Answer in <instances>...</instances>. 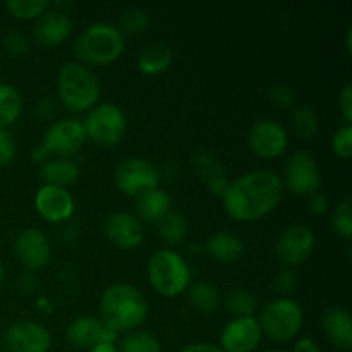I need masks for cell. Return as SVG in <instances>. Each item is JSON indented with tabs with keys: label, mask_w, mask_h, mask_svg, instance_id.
Returning <instances> with one entry per match:
<instances>
[{
	"label": "cell",
	"mask_w": 352,
	"mask_h": 352,
	"mask_svg": "<svg viewBox=\"0 0 352 352\" xmlns=\"http://www.w3.org/2000/svg\"><path fill=\"white\" fill-rule=\"evenodd\" d=\"M248 146L261 160H275L289 148V133L278 120L265 117L258 119L248 133Z\"/></svg>",
	"instance_id": "8fae6325"
},
{
	"label": "cell",
	"mask_w": 352,
	"mask_h": 352,
	"mask_svg": "<svg viewBox=\"0 0 352 352\" xmlns=\"http://www.w3.org/2000/svg\"><path fill=\"white\" fill-rule=\"evenodd\" d=\"M16 141L7 129H0V167H7L16 158Z\"/></svg>",
	"instance_id": "f35d334b"
},
{
	"label": "cell",
	"mask_w": 352,
	"mask_h": 352,
	"mask_svg": "<svg viewBox=\"0 0 352 352\" xmlns=\"http://www.w3.org/2000/svg\"><path fill=\"white\" fill-rule=\"evenodd\" d=\"M38 287V280L31 274H26L23 278H21V291L24 294H31L34 292V289Z\"/></svg>",
	"instance_id": "bcb514c9"
},
{
	"label": "cell",
	"mask_w": 352,
	"mask_h": 352,
	"mask_svg": "<svg viewBox=\"0 0 352 352\" xmlns=\"http://www.w3.org/2000/svg\"><path fill=\"white\" fill-rule=\"evenodd\" d=\"M179 352H226L219 344H210V342H195L189 346L182 347Z\"/></svg>",
	"instance_id": "ee69618b"
},
{
	"label": "cell",
	"mask_w": 352,
	"mask_h": 352,
	"mask_svg": "<svg viewBox=\"0 0 352 352\" xmlns=\"http://www.w3.org/2000/svg\"><path fill=\"white\" fill-rule=\"evenodd\" d=\"M150 26V14L143 7H127L122 10L119 17V28L120 33L126 36V34H141L148 30Z\"/></svg>",
	"instance_id": "1f68e13d"
},
{
	"label": "cell",
	"mask_w": 352,
	"mask_h": 352,
	"mask_svg": "<svg viewBox=\"0 0 352 352\" xmlns=\"http://www.w3.org/2000/svg\"><path fill=\"white\" fill-rule=\"evenodd\" d=\"M306 199H308L309 213H313V215H316V217L329 213L330 201H329V198H327L325 192L318 191V192H315V195H311L309 198H306Z\"/></svg>",
	"instance_id": "60d3db41"
},
{
	"label": "cell",
	"mask_w": 352,
	"mask_h": 352,
	"mask_svg": "<svg viewBox=\"0 0 352 352\" xmlns=\"http://www.w3.org/2000/svg\"><path fill=\"white\" fill-rule=\"evenodd\" d=\"M119 352H162V342L148 330H133L124 333L119 342Z\"/></svg>",
	"instance_id": "4dcf8cb0"
},
{
	"label": "cell",
	"mask_w": 352,
	"mask_h": 352,
	"mask_svg": "<svg viewBox=\"0 0 352 352\" xmlns=\"http://www.w3.org/2000/svg\"><path fill=\"white\" fill-rule=\"evenodd\" d=\"M186 294H188L189 305L196 311L205 313V315L217 311L222 305V296H220L219 287L208 280H199L191 284Z\"/></svg>",
	"instance_id": "484cf974"
},
{
	"label": "cell",
	"mask_w": 352,
	"mask_h": 352,
	"mask_svg": "<svg viewBox=\"0 0 352 352\" xmlns=\"http://www.w3.org/2000/svg\"><path fill=\"white\" fill-rule=\"evenodd\" d=\"M2 284H3V265L2 261H0V287H2Z\"/></svg>",
	"instance_id": "681fc988"
},
{
	"label": "cell",
	"mask_w": 352,
	"mask_h": 352,
	"mask_svg": "<svg viewBox=\"0 0 352 352\" xmlns=\"http://www.w3.org/2000/svg\"><path fill=\"white\" fill-rule=\"evenodd\" d=\"M72 30H74V24L69 14L50 6L34 21L33 36L41 47L54 48L65 43L71 38Z\"/></svg>",
	"instance_id": "d6986e66"
},
{
	"label": "cell",
	"mask_w": 352,
	"mask_h": 352,
	"mask_svg": "<svg viewBox=\"0 0 352 352\" xmlns=\"http://www.w3.org/2000/svg\"><path fill=\"white\" fill-rule=\"evenodd\" d=\"M157 232L160 239L168 246H181L188 237V219L177 210H170L165 217H162L157 223Z\"/></svg>",
	"instance_id": "4316f807"
},
{
	"label": "cell",
	"mask_w": 352,
	"mask_h": 352,
	"mask_svg": "<svg viewBox=\"0 0 352 352\" xmlns=\"http://www.w3.org/2000/svg\"><path fill=\"white\" fill-rule=\"evenodd\" d=\"M148 313L146 298L129 282H116L102 292L100 320L117 336L140 329L146 322Z\"/></svg>",
	"instance_id": "7a4b0ae2"
},
{
	"label": "cell",
	"mask_w": 352,
	"mask_h": 352,
	"mask_svg": "<svg viewBox=\"0 0 352 352\" xmlns=\"http://www.w3.org/2000/svg\"><path fill=\"white\" fill-rule=\"evenodd\" d=\"M103 234L112 246L120 251H133L144 241V226L129 212H116L107 217Z\"/></svg>",
	"instance_id": "e0dca14e"
},
{
	"label": "cell",
	"mask_w": 352,
	"mask_h": 352,
	"mask_svg": "<svg viewBox=\"0 0 352 352\" xmlns=\"http://www.w3.org/2000/svg\"><path fill=\"white\" fill-rule=\"evenodd\" d=\"M55 112V102L50 98H41L38 100L36 105H34V113H36L40 119H50Z\"/></svg>",
	"instance_id": "7bdbcfd3"
},
{
	"label": "cell",
	"mask_w": 352,
	"mask_h": 352,
	"mask_svg": "<svg viewBox=\"0 0 352 352\" xmlns=\"http://www.w3.org/2000/svg\"><path fill=\"white\" fill-rule=\"evenodd\" d=\"M126 50V36L117 24L95 23L79 33L74 43L76 57L86 67H102L119 60Z\"/></svg>",
	"instance_id": "277c9868"
},
{
	"label": "cell",
	"mask_w": 352,
	"mask_h": 352,
	"mask_svg": "<svg viewBox=\"0 0 352 352\" xmlns=\"http://www.w3.org/2000/svg\"><path fill=\"white\" fill-rule=\"evenodd\" d=\"M86 143L82 120L76 117H64L45 129L41 150L48 158H74Z\"/></svg>",
	"instance_id": "30bf717a"
},
{
	"label": "cell",
	"mask_w": 352,
	"mask_h": 352,
	"mask_svg": "<svg viewBox=\"0 0 352 352\" xmlns=\"http://www.w3.org/2000/svg\"><path fill=\"white\" fill-rule=\"evenodd\" d=\"M284 191L277 172L256 168L229 181L220 199L230 219L241 223H251L274 213L284 199Z\"/></svg>",
	"instance_id": "6da1fadb"
},
{
	"label": "cell",
	"mask_w": 352,
	"mask_h": 352,
	"mask_svg": "<svg viewBox=\"0 0 352 352\" xmlns=\"http://www.w3.org/2000/svg\"><path fill=\"white\" fill-rule=\"evenodd\" d=\"M256 318L263 337L277 344L294 342L305 325L302 306L292 298H275L265 302Z\"/></svg>",
	"instance_id": "8992f818"
},
{
	"label": "cell",
	"mask_w": 352,
	"mask_h": 352,
	"mask_svg": "<svg viewBox=\"0 0 352 352\" xmlns=\"http://www.w3.org/2000/svg\"><path fill=\"white\" fill-rule=\"evenodd\" d=\"M222 305L234 318H244V316H256L258 299L251 291L243 287H236L222 299Z\"/></svg>",
	"instance_id": "f546056e"
},
{
	"label": "cell",
	"mask_w": 352,
	"mask_h": 352,
	"mask_svg": "<svg viewBox=\"0 0 352 352\" xmlns=\"http://www.w3.org/2000/svg\"><path fill=\"white\" fill-rule=\"evenodd\" d=\"M172 210V196L165 189L155 188L136 198V217L141 222L157 223Z\"/></svg>",
	"instance_id": "603a6c76"
},
{
	"label": "cell",
	"mask_w": 352,
	"mask_h": 352,
	"mask_svg": "<svg viewBox=\"0 0 352 352\" xmlns=\"http://www.w3.org/2000/svg\"><path fill=\"white\" fill-rule=\"evenodd\" d=\"M263 340L256 316L232 318L220 332V344L226 352H254Z\"/></svg>",
	"instance_id": "2e32d148"
},
{
	"label": "cell",
	"mask_w": 352,
	"mask_h": 352,
	"mask_svg": "<svg viewBox=\"0 0 352 352\" xmlns=\"http://www.w3.org/2000/svg\"><path fill=\"white\" fill-rule=\"evenodd\" d=\"M50 6L47 0H9L3 3L7 12L17 21H36Z\"/></svg>",
	"instance_id": "d6a6232c"
},
{
	"label": "cell",
	"mask_w": 352,
	"mask_h": 352,
	"mask_svg": "<svg viewBox=\"0 0 352 352\" xmlns=\"http://www.w3.org/2000/svg\"><path fill=\"white\" fill-rule=\"evenodd\" d=\"M40 177L45 186L69 189L79 179V165L74 158H48L41 164Z\"/></svg>",
	"instance_id": "cb8c5ba5"
},
{
	"label": "cell",
	"mask_w": 352,
	"mask_h": 352,
	"mask_svg": "<svg viewBox=\"0 0 352 352\" xmlns=\"http://www.w3.org/2000/svg\"><path fill=\"white\" fill-rule=\"evenodd\" d=\"M203 250L212 260L219 261V263L234 265L243 258L244 243L237 234L230 232V230H219L206 239Z\"/></svg>",
	"instance_id": "7402d4cb"
},
{
	"label": "cell",
	"mask_w": 352,
	"mask_h": 352,
	"mask_svg": "<svg viewBox=\"0 0 352 352\" xmlns=\"http://www.w3.org/2000/svg\"><path fill=\"white\" fill-rule=\"evenodd\" d=\"M0 352H6V351H3V349H0Z\"/></svg>",
	"instance_id": "816d5d0a"
},
{
	"label": "cell",
	"mask_w": 352,
	"mask_h": 352,
	"mask_svg": "<svg viewBox=\"0 0 352 352\" xmlns=\"http://www.w3.org/2000/svg\"><path fill=\"white\" fill-rule=\"evenodd\" d=\"M24 109L19 89L7 82H0V129H7L17 122Z\"/></svg>",
	"instance_id": "83f0119b"
},
{
	"label": "cell",
	"mask_w": 352,
	"mask_h": 352,
	"mask_svg": "<svg viewBox=\"0 0 352 352\" xmlns=\"http://www.w3.org/2000/svg\"><path fill=\"white\" fill-rule=\"evenodd\" d=\"M6 352H48L52 349L50 330L33 320L10 323L2 336Z\"/></svg>",
	"instance_id": "4fadbf2b"
},
{
	"label": "cell",
	"mask_w": 352,
	"mask_h": 352,
	"mask_svg": "<svg viewBox=\"0 0 352 352\" xmlns=\"http://www.w3.org/2000/svg\"><path fill=\"white\" fill-rule=\"evenodd\" d=\"M292 131L301 140H315L320 133V116L315 107L296 105L291 112Z\"/></svg>",
	"instance_id": "f1b7e54d"
},
{
	"label": "cell",
	"mask_w": 352,
	"mask_h": 352,
	"mask_svg": "<svg viewBox=\"0 0 352 352\" xmlns=\"http://www.w3.org/2000/svg\"><path fill=\"white\" fill-rule=\"evenodd\" d=\"M330 227L333 234L344 241L352 239V201L351 198H344L339 205L333 208L332 219H330Z\"/></svg>",
	"instance_id": "836d02e7"
},
{
	"label": "cell",
	"mask_w": 352,
	"mask_h": 352,
	"mask_svg": "<svg viewBox=\"0 0 352 352\" xmlns=\"http://www.w3.org/2000/svg\"><path fill=\"white\" fill-rule=\"evenodd\" d=\"M263 352H285V351H282V349H268V351H263Z\"/></svg>",
	"instance_id": "f907efd6"
},
{
	"label": "cell",
	"mask_w": 352,
	"mask_h": 352,
	"mask_svg": "<svg viewBox=\"0 0 352 352\" xmlns=\"http://www.w3.org/2000/svg\"><path fill=\"white\" fill-rule=\"evenodd\" d=\"M82 127L86 140H91L98 146L113 148L124 141L127 133V117L116 103H98L86 113Z\"/></svg>",
	"instance_id": "52a82bcc"
},
{
	"label": "cell",
	"mask_w": 352,
	"mask_h": 352,
	"mask_svg": "<svg viewBox=\"0 0 352 352\" xmlns=\"http://www.w3.org/2000/svg\"><path fill=\"white\" fill-rule=\"evenodd\" d=\"M174 62V52L164 41L146 45L138 54V69L144 76H160L170 69Z\"/></svg>",
	"instance_id": "d4e9b609"
},
{
	"label": "cell",
	"mask_w": 352,
	"mask_h": 352,
	"mask_svg": "<svg viewBox=\"0 0 352 352\" xmlns=\"http://www.w3.org/2000/svg\"><path fill=\"white\" fill-rule=\"evenodd\" d=\"M146 275L151 289L162 298H179L192 284V272L188 260L172 248H162L150 256Z\"/></svg>",
	"instance_id": "5b68a950"
},
{
	"label": "cell",
	"mask_w": 352,
	"mask_h": 352,
	"mask_svg": "<svg viewBox=\"0 0 352 352\" xmlns=\"http://www.w3.org/2000/svg\"><path fill=\"white\" fill-rule=\"evenodd\" d=\"M330 146L336 157L340 160H349L352 157V126L351 124H342L333 133Z\"/></svg>",
	"instance_id": "e575fe53"
},
{
	"label": "cell",
	"mask_w": 352,
	"mask_h": 352,
	"mask_svg": "<svg viewBox=\"0 0 352 352\" xmlns=\"http://www.w3.org/2000/svg\"><path fill=\"white\" fill-rule=\"evenodd\" d=\"M322 329L337 349L346 352L352 349V318L347 309L339 306L327 309L322 315Z\"/></svg>",
	"instance_id": "44dd1931"
},
{
	"label": "cell",
	"mask_w": 352,
	"mask_h": 352,
	"mask_svg": "<svg viewBox=\"0 0 352 352\" xmlns=\"http://www.w3.org/2000/svg\"><path fill=\"white\" fill-rule=\"evenodd\" d=\"M86 352H119V347H117V342H102Z\"/></svg>",
	"instance_id": "7dc6e473"
},
{
	"label": "cell",
	"mask_w": 352,
	"mask_h": 352,
	"mask_svg": "<svg viewBox=\"0 0 352 352\" xmlns=\"http://www.w3.org/2000/svg\"><path fill=\"white\" fill-rule=\"evenodd\" d=\"M34 210L48 223H67L76 213V201L69 189L41 186L34 195Z\"/></svg>",
	"instance_id": "9a60e30c"
},
{
	"label": "cell",
	"mask_w": 352,
	"mask_h": 352,
	"mask_svg": "<svg viewBox=\"0 0 352 352\" xmlns=\"http://www.w3.org/2000/svg\"><path fill=\"white\" fill-rule=\"evenodd\" d=\"M192 168L199 182H203L213 196L222 198L229 186V175L222 162L210 151H198L192 157Z\"/></svg>",
	"instance_id": "ffe728a7"
},
{
	"label": "cell",
	"mask_w": 352,
	"mask_h": 352,
	"mask_svg": "<svg viewBox=\"0 0 352 352\" xmlns=\"http://www.w3.org/2000/svg\"><path fill=\"white\" fill-rule=\"evenodd\" d=\"M298 275L294 274L292 268H280L274 278L275 292L278 294V298H289L298 287Z\"/></svg>",
	"instance_id": "74e56055"
},
{
	"label": "cell",
	"mask_w": 352,
	"mask_h": 352,
	"mask_svg": "<svg viewBox=\"0 0 352 352\" xmlns=\"http://www.w3.org/2000/svg\"><path fill=\"white\" fill-rule=\"evenodd\" d=\"M78 237H79L78 227H76L74 223H71V222L64 223V227H62V241H64V243H67V244H72V243H76V241H78Z\"/></svg>",
	"instance_id": "f6af8a7d"
},
{
	"label": "cell",
	"mask_w": 352,
	"mask_h": 352,
	"mask_svg": "<svg viewBox=\"0 0 352 352\" xmlns=\"http://www.w3.org/2000/svg\"><path fill=\"white\" fill-rule=\"evenodd\" d=\"M65 337L74 349L82 351H89L102 342H117L119 339V336L112 332L102 320L89 315L72 320L65 330Z\"/></svg>",
	"instance_id": "ac0fdd59"
},
{
	"label": "cell",
	"mask_w": 352,
	"mask_h": 352,
	"mask_svg": "<svg viewBox=\"0 0 352 352\" xmlns=\"http://www.w3.org/2000/svg\"><path fill=\"white\" fill-rule=\"evenodd\" d=\"M55 89L60 105L72 113H88L98 105L102 96L100 79L78 60L67 62L58 69Z\"/></svg>",
	"instance_id": "3957f363"
},
{
	"label": "cell",
	"mask_w": 352,
	"mask_h": 352,
	"mask_svg": "<svg viewBox=\"0 0 352 352\" xmlns=\"http://www.w3.org/2000/svg\"><path fill=\"white\" fill-rule=\"evenodd\" d=\"M2 45L3 50L9 55H12V57H24V55L30 52L31 41L30 38L24 33H21V31H9V33H6V36H3Z\"/></svg>",
	"instance_id": "8d00e7d4"
},
{
	"label": "cell",
	"mask_w": 352,
	"mask_h": 352,
	"mask_svg": "<svg viewBox=\"0 0 352 352\" xmlns=\"http://www.w3.org/2000/svg\"><path fill=\"white\" fill-rule=\"evenodd\" d=\"M268 96L278 109L292 110L296 107V91L285 82H274L268 89Z\"/></svg>",
	"instance_id": "d590c367"
},
{
	"label": "cell",
	"mask_w": 352,
	"mask_h": 352,
	"mask_svg": "<svg viewBox=\"0 0 352 352\" xmlns=\"http://www.w3.org/2000/svg\"><path fill=\"white\" fill-rule=\"evenodd\" d=\"M280 179L284 189L299 198H309L322 188V168L309 151L298 150L285 162Z\"/></svg>",
	"instance_id": "ba28073f"
},
{
	"label": "cell",
	"mask_w": 352,
	"mask_h": 352,
	"mask_svg": "<svg viewBox=\"0 0 352 352\" xmlns=\"http://www.w3.org/2000/svg\"><path fill=\"white\" fill-rule=\"evenodd\" d=\"M339 110L340 116H342L344 124L352 122V86L351 82H346L342 86V89L339 91Z\"/></svg>",
	"instance_id": "ab89813d"
},
{
	"label": "cell",
	"mask_w": 352,
	"mask_h": 352,
	"mask_svg": "<svg viewBox=\"0 0 352 352\" xmlns=\"http://www.w3.org/2000/svg\"><path fill=\"white\" fill-rule=\"evenodd\" d=\"M292 352H322L316 340L311 337H298L292 344Z\"/></svg>",
	"instance_id": "b9f144b4"
},
{
	"label": "cell",
	"mask_w": 352,
	"mask_h": 352,
	"mask_svg": "<svg viewBox=\"0 0 352 352\" xmlns=\"http://www.w3.org/2000/svg\"><path fill=\"white\" fill-rule=\"evenodd\" d=\"M344 45H346L347 54H351L352 52V28H347L346 38H344Z\"/></svg>",
	"instance_id": "c3c4849f"
},
{
	"label": "cell",
	"mask_w": 352,
	"mask_h": 352,
	"mask_svg": "<svg viewBox=\"0 0 352 352\" xmlns=\"http://www.w3.org/2000/svg\"><path fill=\"white\" fill-rule=\"evenodd\" d=\"M0 337H2V332H0Z\"/></svg>",
	"instance_id": "f5cc1de1"
},
{
	"label": "cell",
	"mask_w": 352,
	"mask_h": 352,
	"mask_svg": "<svg viewBox=\"0 0 352 352\" xmlns=\"http://www.w3.org/2000/svg\"><path fill=\"white\" fill-rule=\"evenodd\" d=\"M316 246V236L306 223H292L282 230L275 243V256L285 268L306 263Z\"/></svg>",
	"instance_id": "7c38bea8"
},
{
	"label": "cell",
	"mask_w": 352,
	"mask_h": 352,
	"mask_svg": "<svg viewBox=\"0 0 352 352\" xmlns=\"http://www.w3.org/2000/svg\"><path fill=\"white\" fill-rule=\"evenodd\" d=\"M14 253L17 261L28 272L43 270L52 260V244L43 230L26 227L19 230L14 241Z\"/></svg>",
	"instance_id": "5bb4252c"
},
{
	"label": "cell",
	"mask_w": 352,
	"mask_h": 352,
	"mask_svg": "<svg viewBox=\"0 0 352 352\" xmlns=\"http://www.w3.org/2000/svg\"><path fill=\"white\" fill-rule=\"evenodd\" d=\"M158 167L141 157H127L117 164L113 170V184L122 195L136 199L150 189L160 188Z\"/></svg>",
	"instance_id": "9c48e42d"
}]
</instances>
